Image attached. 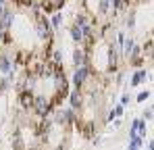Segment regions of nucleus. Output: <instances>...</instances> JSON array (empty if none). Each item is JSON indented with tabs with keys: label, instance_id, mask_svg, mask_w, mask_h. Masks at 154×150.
<instances>
[{
	"label": "nucleus",
	"instance_id": "4",
	"mask_svg": "<svg viewBox=\"0 0 154 150\" xmlns=\"http://www.w3.org/2000/svg\"><path fill=\"white\" fill-rule=\"evenodd\" d=\"M121 50L117 42L115 25L106 21L100 25H90L83 36V65L85 73L110 83L121 69Z\"/></svg>",
	"mask_w": 154,
	"mask_h": 150
},
{
	"label": "nucleus",
	"instance_id": "1",
	"mask_svg": "<svg viewBox=\"0 0 154 150\" xmlns=\"http://www.w3.org/2000/svg\"><path fill=\"white\" fill-rule=\"evenodd\" d=\"M54 27L35 0H8L0 19V46L17 71L54 56Z\"/></svg>",
	"mask_w": 154,
	"mask_h": 150
},
{
	"label": "nucleus",
	"instance_id": "7",
	"mask_svg": "<svg viewBox=\"0 0 154 150\" xmlns=\"http://www.w3.org/2000/svg\"><path fill=\"white\" fill-rule=\"evenodd\" d=\"M81 11L83 17L90 21V25H100L110 21V11H112V0H81Z\"/></svg>",
	"mask_w": 154,
	"mask_h": 150
},
{
	"label": "nucleus",
	"instance_id": "9",
	"mask_svg": "<svg viewBox=\"0 0 154 150\" xmlns=\"http://www.w3.org/2000/svg\"><path fill=\"white\" fill-rule=\"evenodd\" d=\"M144 2H152V0H112V11H110V17L121 13V11H129L137 4H144Z\"/></svg>",
	"mask_w": 154,
	"mask_h": 150
},
{
	"label": "nucleus",
	"instance_id": "2",
	"mask_svg": "<svg viewBox=\"0 0 154 150\" xmlns=\"http://www.w3.org/2000/svg\"><path fill=\"white\" fill-rule=\"evenodd\" d=\"M15 90L19 108L44 119L60 108L63 102L69 98L71 81L65 65L56 56H50L48 61H40L19 69Z\"/></svg>",
	"mask_w": 154,
	"mask_h": 150
},
{
	"label": "nucleus",
	"instance_id": "8",
	"mask_svg": "<svg viewBox=\"0 0 154 150\" xmlns=\"http://www.w3.org/2000/svg\"><path fill=\"white\" fill-rule=\"evenodd\" d=\"M73 0H35V6L42 11V13H46V15H52V13H58V11H63L67 4H71Z\"/></svg>",
	"mask_w": 154,
	"mask_h": 150
},
{
	"label": "nucleus",
	"instance_id": "6",
	"mask_svg": "<svg viewBox=\"0 0 154 150\" xmlns=\"http://www.w3.org/2000/svg\"><path fill=\"white\" fill-rule=\"evenodd\" d=\"M40 127H42L40 117L19 108V113L15 117V123H13V131H11L13 150H44Z\"/></svg>",
	"mask_w": 154,
	"mask_h": 150
},
{
	"label": "nucleus",
	"instance_id": "5",
	"mask_svg": "<svg viewBox=\"0 0 154 150\" xmlns=\"http://www.w3.org/2000/svg\"><path fill=\"white\" fill-rule=\"evenodd\" d=\"M42 146L44 150H69L73 140V113L56 108L42 119Z\"/></svg>",
	"mask_w": 154,
	"mask_h": 150
},
{
	"label": "nucleus",
	"instance_id": "3",
	"mask_svg": "<svg viewBox=\"0 0 154 150\" xmlns=\"http://www.w3.org/2000/svg\"><path fill=\"white\" fill-rule=\"evenodd\" d=\"M110 83L100 81L85 73L83 81L77 83L75 100H73V129L83 140H94L100 136L106 123V98Z\"/></svg>",
	"mask_w": 154,
	"mask_h": 150
}]
</instances>
